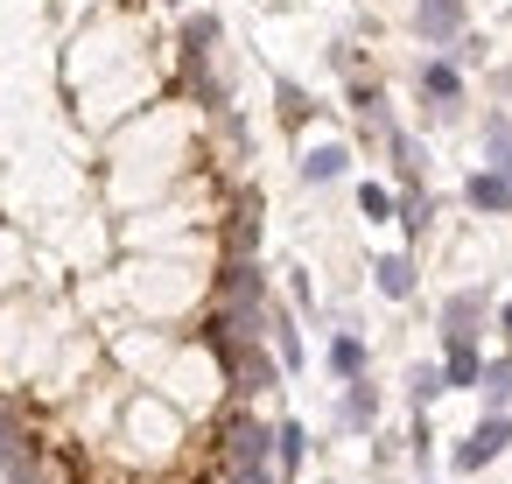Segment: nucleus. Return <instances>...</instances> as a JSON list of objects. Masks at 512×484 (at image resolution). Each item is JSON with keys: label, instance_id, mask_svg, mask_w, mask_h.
Instances as JSON below:
<instances>
[{"label": "nucleus", "instance_id": "f257e3e1", "mask_svg": "<svg viewBox=\"0 0 512 484\" xmlns=\"http://www.w3.org/2000/svg\"><path fill=\"white\" fill-rule=\"evenodd\" d=\"M505 442H512V421H505V414H484V421L456 442V456H449V463H456V470H484L491 456H505Z\"/></svg>", "mask_w": 512, "mask_h": 484}, {"label": "nucleus", "instance_id": "f03ea898", "mask_svg": "<svg viewBox=\"0 0 512 484\" xmlns=\"http://www.w3.org/2000/svg\"><path fill=\"white\" fill-rule=\"evenodd\" d=\"M463 22H470L463 0H414V36H421V43H456Z\"/></svg>", "mask_w": 512, "mask_h": 484}, {"label": "nucleus", "instance_id": "7ed1b4c3", "mask_svg": "<svg viewBox=\"0 0 512 484\" xmlns=\"http://www.w3.org/2000/svg\"><path fill=\"white\" fill-rule=\"evenodd\" d=\"M477 316H484V295H477V288L449 295V302H442V337H449V344H463V337L477 344Z\"/></svg>", "mask_w": 512, "mask_h": 484}, {"label": "nucleus", "instance_id": "20e7f679", "mask_svg": "<svg viewBox=\"0 0 512 484\" xmlns=\"http://www.w3.org/2000/svg\"><path fill=\"white\" fill-rule=\"evenodd\" d=\"M421 92L435 99V113H449V106H463V78H456V64H442V57H428V64H421Z\"/></svg>", "mask_w": 512, "mask_h": 484}, {"label": "nucleus", "instance_id": "39448f33", "mask_svg": "<svg viewBox=\"0 0 512 484\" xmlns=\"http://www.w3.org/2000/svg\"><path fill=\"white\" fill-rule=\"evenodd\" d=\"M225 449H232V463H267L274 428H260V421H232V428H225Z\"/></svg>", "mask_w": 512, "mask_h": 484}, {"label": "nucleus", "instance_id": "423d86ee", "mask_svg": "<svg viewBox=\"0 0 512 484\" xmlns=\"http://www.w3.org/2000/svg\"><path fill=\"white\" fill-rule=\"evenodd\" d=\"M463 197H470L477 211H512V169H484V176H470Z\"/></svg>", "mask_w": 512, "mask_h": 484}, {"label": "nucleus", "instance_id": "0eeeda50", "mask_svg": "<svg viewBox=\"0 0 512 484\" xmlns=\"http://www.w3.org/2000/svg\"><path fill=\"white\" fill-rule=\"evenodd\" d=\"M344 169H351V148H337V141H330V148H316V155L302 162V183H337Z\"/></svg>", "mask_w": 512, "mask_h": 484}, {"label": "nucleus", "instance_id": "6e6552de", "mask_svg": "<svg viewBox=\"0 0 512 484\" xmlns=\"http://www.w3.org/2000/svg\"><path fill=\"white\" fill-rule=\"evenodd\" d=\"M372 274H379V295H393V302H400V295H414V260H407V253H386Z\"/></svg>", "mask_w": 512, "mask_h": 484}, {"label": "nucleus", "instance_id": "1a4fd4ad", "mask_svg": "<svg viewBox=\"0 0 512 484\" xmlns=\"http://www.w3.org/2000/svg\"><path fill=\"white\" fill-rule=\"evenodd\" d=\"M477 372H484V358H477V344L463 337V344H449V365H442V386H477Z\"/></svg>", "mask_w": 512, "mask_h": 484}, {"label": "nucleus", "instance_id": "9d476101", "mask_svg": "<svg viewBox=\"0 0 512 484\" xmlns=\"http://www.w3.org/2000/svg\"><path fill=\"white\" fill-rule=\"evenodd\" d=\"M302 456H309V435H302L295 421H281V428H274V463H281V477H295Z\"/></svg>", "mask_w": 512, "mask_h": 484}, {"label": "nucleus", "instance_id": "9b49d317", "mask_svg": "<svg viewBox=\"0 0 512 484\" xmlns=\"http://www.w3.org/2000/svg\"><path fill=\"white\" fill-rule=\"evenodd\" d=\"M22 463H36V449H29V435H22L8 414H0V477H8V470H22Z\"/></svg>", "mask_w": 512, "mask_h": 484}, {"label": "nucleus", "instance_id": "f8f14e48", "mask_svg": "<svg viewBox=\"0 0 512 484\" xmlns=\"http://www.w3.org/2000/svg\"><path fill=\"white\" fill-rule=\"evenodd\" d=\"M372 414H379V393H372V386H365V372H358V379H351V393H344V421H351V428H365Z\"/></svg>", "mask_w": 512, "mask_h": 484}, {"label": "nucleus", "instance_id": "ddd939ff", "mask_svg": "<svg viewBox=\"0 0 512 484\" xmlns=\"http://www.w3.org/2000/svg\"><path fill=\"white\" fill-rule=\"evenodd\" d=\"M330 365H337V379H358V372H365V344H358V337H337V344H330Z\"/></svg>", "mask_w": 512, "mask_h": 484}, {"label": "nucleus", "instance_id": "4468645a", "mask_svg": "<svg viewBox=\"0 0 512 484\" xmlns=\"http://www.w3.org/2000/svg\"><path fill=\"white\" fill-rule=\"evenodd\" d=\"M407 393L428 407V400H435V393H449V386H442V372H435V365H414V372H407Z\"/></svg>", "mask_w": 512, "mask_h": 484}, {"label": "nucleus", "instance_id": "2eb2a0df", "mask_svg": "<svg viewBox=\"0 0 512 484\" xmlns=\"http://www.w3.org/2000/svg\"><path fill=\"white\" fill-rule=\"evenodd\" d=\"M274 344H281V365L295 372V365H302V337H295V323H288V316H274Z\"/></svg>", "mask_w": 512, "mask_h": 484}, {"label": "nucleus", "instance_id": "dca6fc26", "mask_svg": "<svg viewBox=\"0 0 512 484\" xmlns=\"http://www.w3.org/2000/svg\"><path fill=\"white\" fill-rule=\"evenodd\" d=\"M477 379H484V400H491V407H498V400H512V365H484Z\"/></svg>", "mask_w": 512, "mask_h": 484}, {"label": "nucleus", "instance_id": "f3484780", "mask_svg": "<svg viewBox=\"0 0 512 484\" xmlns=\"http://www.w3.org/2000/svg\"><path fill=\"white\" fill-rule=\"evenodd\" d=\"M274 99H281V120H302V113H309V92H302V85H288V78L274 85Z\"/></svg>", "mask_w": 512, "mask_h": 484}, {"label": "nucleus", "instance_id": "a211bd4d", "mask_svg": "<svg viewBox=\"0 0 512 484\" xmlns=\"http://www.w3.org/2000/svg\"><path fill=\"white\" fill-rule=\"evenodd\" d=\"M358 211H365V218H393V197H386L379 183H365V190H358Z\"/></svg>", "mask_w": 512, "mask_h": 484}, {"label": "nucleus", "instance_id": "6ab92c4d", "mask_svg": "<svg viewBox=\"0 0 512 484\" xmlns=\"http://www.w3.org/2000/svg\"><path fill=\"white\" fill-rule=\"evenodd\" d=\"M232 484H281V477H267V463H232Z\"/></svg>", "mask_w": 512, "mask_h": 484}, {"label": "nucleus", "instance_id": "aec40b11", "mask_svg": "<svg viewBox=\"0 0 512 484\" xmlns=\"http://www.w3.org/2000/svg\"><path fill=\"white\" fill-rule=\"evenodd\" d=\"M8 484H50V477H43L36 463H22V470H8Z\"/></svg>", "mask_w": 512, "mask_h": 484}, {"label": "nucleus", "instance_id": "412c9836", "mask_svg": "<svg viewBox=\"0 0 512 484\" xmlns=\"http://www.w3.org/2000/svg\"><path fill=\"white\" fill-rule=\"evenodd\" d=\"M498 323H505V337H512V302H505V316H498Z\"/></svg>", "mask_w": 512, "mask_h": 484}, {"label": "nucleus", "instance_id": "4be33fe9", "mask_svg": "<svg viewBox=\"0 0 512 484\" xmlns=\"http://www.w3.org/2000/svg\"><path fill=\"white\" fill-rule=\"evenodd\" d=\"M169 8H183V0H169Z\"/></svg>", "mask_w": 512, "mask_h": 484}]
</instances>
